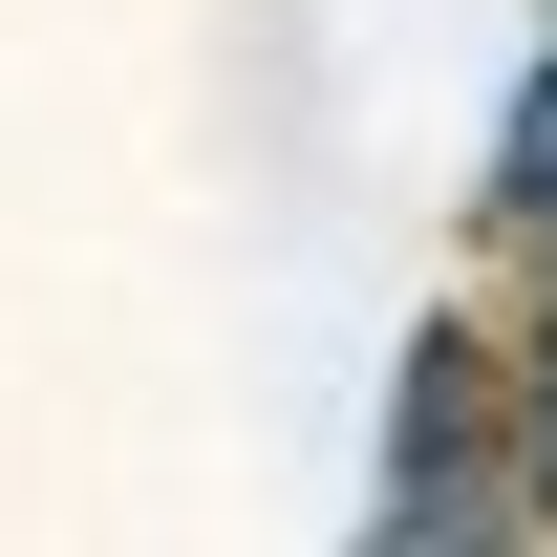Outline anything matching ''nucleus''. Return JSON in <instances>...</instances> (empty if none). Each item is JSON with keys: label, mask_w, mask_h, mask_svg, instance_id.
I'll use <instances>...</instances> for the list:
<instances>
[{"label": "nucleus", "mask_w": 557, "mask_h": 557, "mask_svg": "<svg viewBox=\"0 0 557 557\" xmlns=\"http://www.w3.org/2000/svg\"><path fill=\"white\" fill-rule=\"evenodd\" d=\"M515 214H557V65H536V108H515V172H493Z\"/></svg>", "instance_id": "obj_1"}, {"label": "nucleus", "mask_w": 557, "mask_h": 557, "mask_svg": "<svg viewBox=\"0 0 557 557\" xmlns=\"http://www.w3.org/2000/svg\"><path fill=\"white\" fill-rule=\"evenodd\" d=\"M515 472L557 493V344H536V386H515Z\"/></svg>", "instance_id": "obj_2"}, {"label": "nucleus", "mask_w": 557, "mask_h": 557, "mask_svg": "<svg viewBox=\"0 0 557 557\" xmlns=\"http://www.w3.org/2000/svg\"><path fill=\"white\" fill-rule=\"evenodd\" d=\"M536 236H557V214H536Z\"/></svg>", "instance_id": "obj_3"}]
</instances>
